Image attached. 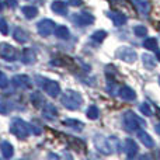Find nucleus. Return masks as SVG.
Wrapping results in <instances>:
<instances>
[{"label": "nucleus", "mask_w": 160, "mask_h": 160, "mask_svg": "<svg viewBox=\"0 0 160 160\" xmlns=\"http://www.w3.org/2000/svg\"><path fill=\"white\" fill-rule=\"evenodd\" d=\"M61 101H62V104L68 108V110L76 111V110H79L80 105H82L83 98H82V96H80L78 91L68 90V91H65V93H63Z\"/></svg>", "instance_id": "f257e3e1"}, {"label": "nucleus", "mask_w": 160, "mask_h": 160, "mask_svg": "<svg viewBox=\"0 0 160 160\" xmlns=\"http://www.w3.org/2000/svg\"><path fill=\"white\" fill-rule=\"evenodd\" d=\"M10 131H11V133H13L14 136H17L18 139H25V138H28V135H30V132H31V125L27 124L25 121H22V119L17 118V119L11 121Z\"/></svg>", "instance_id": "f03ea898"}, {"label": "nucleus", "mask_w": 160, "mask_h": 160, "mask_svg": "<svg viewBox=\"0 0 160 160\" xmlns=\"http://www.w3.org/2000/svg\"><path fill=\"white\" fill-rule=\"evenodd\" d=\"M124 125L128 131H138L139 128H143L145 127V121L141 119L138 115L132 112V111H127L124 114Z\"/></svg>", "instance_id": "7ed1b4c3"}, {"label": "nucleus", "mask_w": 160, "mask_h": 160, "mask_svg": "<svg viewBox=\"0 0 160 160\" xmlns=\"http://www.w3.org/2000/svg\"><path fill=\"white\" fill-rule=\"evenodd\" d=\"M117 56H118L119 59H122L124 62H129V63H132V62H135L136 59H138V53H136L132 48H128V47L119 48V49L117 51Z\"/></svg>", "instance_id": "20e7f679"}, {"label": "nucleus", "mask_w": 160, "mask_h": 160, "mask_svg": "<svg viewBox=\"0 0 160 160\" xmlns=\"http://www.w3.org/2000/svg\"><path fill=\"white\" fill-rule=\"evenodd\" d=\"M37 30H38L39 35L48 37V35H51V34L55 31V22H53L52 20H48V18L41 20V21L37 24Z\"/></svg>", "instance_id": "39448f33"}, {"label": "nucleus", "mask_w": 160, "mask_h": 160, "mask_svg": "<svg viewBox=\"0 0 160 160\" xmlns=\"http://www.w3.org/2000/svg\"><path fill=\"white\" fill-rule=\"evenodd\" d=\"M94 145H96L97 150L101 152L102 155H111L112 153V146L110 145L107 138H102V136H97L94 139Z\"/></svg>", "instance_id": "423d86ee"}, {"label": "nucleus", "mask_w": 160, "mask_h": 160, "mask_svg": "<svg viewBox=\"0 0 160 160\" xmlns=\"http://www.w3.org/2000/svg\"><path fill=\"white\" fill-rule=\"evenodd\" d=\"M0 58L4 59V61H7V62L16 61V58H17L16 48H13L10 44L2 45V48H0Z\"/></svg>", "instance_id": "0eeeda50"}, {"label": "nucleus", "mask_w": 160, "mask_h": 160, "mask_svg": "<svg viewBox=\"0 0 160 160\" xmlns=\"http://www.w3.org/2000/svg\"><path fill=\"white\" fill-rule=\"evenodd\" d=\"M72 21L76 22L79 27L82 25H88V24H93L94 22V17L88 13H80V14H76V16L72 17Z\"/></svg>", "instance_id": "6e6552de"}, {"label": "nucleus", "mask_w": 160, "mask_h": 160, "mask_svg": "<svg viewBox=\"0 0 160 160\" xmlns=\"http://www.w3.org/2000/svg\"><path fill=\"white\" fill-rule=\"evenodd\" d=\"M42 88H44L48 93V96H51V97H58L59 93H61V87H59L58 82H53V80H47Z\"/></svg>", "instance_id": "1a4fd4ad"}, {"label": "nucleus", "mask_w": 160, "mask_h": 160, "mask_svg": "<svg viewBox=\"0 0 160 160\" xmlns=\"http://www.w3.org/2000/svg\"><path fill=\"white\" fill-rule=\"evenodd\" d=\"M13 86L17 88H28L31 86V79L25 75H17L11 79Z\"/></svg>", "instance_id": "9d476101"}, {"label": "nucleus", "mask_w": 160, "mask_h": 160, "mask_svg": "<svg viewBox=\"0 0 160 160\" xmlns=\"http://www.w3.org/2000/svg\"><path fill=\"white\" fill-rule=\"evenodd\" d=\"M124 149H125V152H127L128 158H135L138 150H139V148L133 139H127L124 143Z\"/></svg>", "instance_id": "9b49d317"}, {"label": "nucleus", "mask_w": 160, "mask_h": 160, "mask_svg": "<svg viewBox=\"0 0 160 160\" xmlns=\"http://www.w3.org/2000/svg\"><path fill=\"white\" fill-rule=\"evenodd\" d=\"M119 97L124 100H127V101H133V100L136 98V93L133 91V88L128 87V86H124V87H121V90L118 91Z\"/></svg>", "instance_id": "f8f14e48"}, {"label": "nucleus", "mask_w": 160, "mask_h": 160, "mask_svg": "<svg viewBox=\"0 0 160 160\" xmlns=\"http://www.w3.org/2000/svg\"><path fill=\"white\" fill-rule=\"evenodd\" d=\"M42 115H44L47 119L53 121V119L56 118V115H58V110H56V107L53 104H47V105H44V108H42Z\"/></svg>", "instance_id": "ddd939ff"}, {"label": "nucleus", "mask_w": 160, "mask_h": 160, "mask_svg": "<svg viewBox=\"0 0 160 160\" xmlns=\"http://www.w3.org/2000/svg\"><path fill=\"white\" fill-rule=\"evenodd\" d=\"M51 8H52L53 13L59 14V16H66V14H68V6H66V3L59 2V0H55V2H52V4H51Z\"/></svg>", "instance_id": "4468645a"}, {"label": "nucleus", "mask_w": 160, "mask_h": 160, "mask_svg": "<svg viewBox=\"0 0 160 160\" xmlns=\"http://www.w3.org/2000/svg\"><path fill=\"white\" fill-rule=\"evenodd\" d=\"M108 17H110L111 20H112V22L117 25V27H119V25H124L125 22H127V16L122 13H115V11H108Z\"/></svg>", "instance_id": "2eb2a0df"}, {"label": "nucleus", "mask_w": 160, "mask_h": 160, "mask_svg": "<svg viewBox=\"0 0 160 160\" xmlns=\"http://www.w3.org/2000/svg\"><path fill=\"white\" fill-rule=\"evenodd\" d=\"M22 63H25V65H34L35 63V61H37V55H35V52H34L31 48H27V49H24L22 51Z\"/></svg>", "instance_id": "dca6fc26"}, {"label": "nucleus", "mask_w": 160, "mask_h": 160, "mask_svg": "<svg viewBox=\"0 0 160 160\" xmlns=\"http://www.w3.org/2000/svg\"><path fill=\"white\" fill-rule=\"evenodd\" d=\"M138 138H139V141H141L146 148H153V146H155V141H153L152 136H150L148 132H145V131H139V132H138Z\"/></svg>", "instance_id": "f3484780"}, {"label": "nucleus", "mask_w": 160, "mask_h": 160, "mask_svg": "<svg viewBox=\"0 0 160 160\" xmlns=\"http://www.w3.org/2000/svg\"><path fill=\"white\" fill-rule=\"evenodd\" d=\"M13 35H14V39H16L17 42H20V44H25V42L28 41V38H30L28 32L24 31L22 28H16Z\"/></svg>", "instance_id": "a211bd4d"}, {"label": "nucleus", "mask_w": 160, "mask_h": 160, "mask_svg": "<svg viewBox=\"0 0 160 160\" xmlns=\"http://www.w3.org/2000/svg\"><path fill=\"white\" fill-rule=\"evenodd\" d=\"M0 150H2V155L4 156L6 159L13 158V155H14V149H13V146H11V145L8 143V142H6V141L0 142Z\"/></svg>", "instance_id": "6ab92c4d"}, {"label": "nucleus", "mask_w": 160, "mask_h": 160, "mask_svg": "<svg viewBox=\"0 0 160 160\" xmlns=\"http://www.w3.org/2000/svg\"><path fill=\"white\" fill-rule=\"evenodd\" d=\"M30 100H31V102H32V104L35 105L37 108H38V107H44V104H45L44 96H42L39 91H35V93L31 94V96H30Z\"/></svg>", "instance_id": "aec40b11"}, {"label": "nucleus", "mask_w": 160, "mask_h": 160, "mask_svg": "<svg viewBox=\"0 0 160 160\" xmlns=\"http://www.w3.org/2000/svg\"><path fill=\"white\" fill-rule=\"evenodd\" d=\"M133 3H135L136 8H138L142 14H149L150 4H149V2H148V0H133Z\"/></svg>", "instance_id": "412c9836"}, {"label": "nucleus", "mask_w": 160, "mask_h": 160, "mask_svg": "<svg viewBox=\"0 0 160 160\" xmlns=\"http://www.w3.org/2000/svg\"><path fill=\"white\" fill-rule=\"evenodd\" d=\"M55 35L61 39H68L70 37V32L66 25H59V27L55 28Z\"/></svg>", "instance_id": "4be33fe9"}, {"label": "nucleus", "mask_w": 160, "mask_h": 160, "mask_svg": "<svg viewBox=\"0 0 160 160\" xmlns=\"http://www.w3.org/2000/svg\"><path fill=\"white\" fill-rule=\"evenodd\" d=\"M22 14H24L25 18L31 20L38 14V8L34 7V6H25V7H22Z\"/></svg>", "instance_id": "5701e85b"}, {"label": "nucleus", "mask_w": 160, "mask_h": 160, "mask_svg": "<svg viewBox=\"0 0 160 160\" xmlns=\"http://www.w3.org/2000/svg\"><path fill=\"white\" fill-rule=\"evenodd\" d=\"M142 62H143V65H145V68H146V69L152 70V69H155V66H156L155 59H153L150 55H148V53L142 55Z\"/></svg>", "instance_id": "b1692460"}, {"label": "nucleus", "mask_w": 160, "mask_h": 160, "mask_svg": "<svg viewBox=\"0 0 160 160\" xmlns=\"http://www.w3.org/2000/svg\"><path fill=\"white\" fill-rule=\"evenodd\" d=\"M63 124H65V125H68V127H70V128H73V129H76V131H82V129H83V127H84V125H83L82 122L76 121V119H66V121H65Z\"/></svg>", "instance_id": "393cba45"}, {"label": "nucleus", "mask_w": 160, "mask_h": 160, "mask_svg": "<svg viewBox=\"0 0 160 160\" xmlns=\"http://www.w3.org/2000/svg\"><path fill=\"white\" fill-rule=\"evenodd\" d=\"M143 47L149 51H156L158 49V41L155 38H148V39H145Z\"/></svg>", "instance_id": "a878e982"}, {"label": "nucleus", "mask_w": 160, "mask_h": 160, "mask_svg": "<svg viewBox=\"0 0 160 160\" xmlns=\"http://www.w3.org/2000/svg\"><path fill=\"white\" fill-rule=\"evenodd\" d=\"M87 118L88 119H97L98 118V108L96 107V105H90V107L87 108Z\"/></svg>", "instance_id": "bb28decb"}, {"label": "nucleus", "mask_w": 160, "mask_h": 160, "mask_svg": "<svg viewBox=\"0 0 160 160\" xmlns=\"http://www.w3.org/2000/svg\"><path fill=\"white\" fill-rule=\"evenodd\" d=\"M105 37H107V32L102 31V30H100V31H96V32L91 35V39L96 41V42H102L105 39Z\"/></svg>", "instance_id": "cd10ccee"}, {"label": "nucleus", "mask_w": 160, "mask_h": 160, "mask_svg": "<svg viewBox=\"0 0 160 160\" xmlns=\"http://www.w3.org/2000/svg\"><path fill=\"white\" fill-rule=\"evenodd\" d=\"M133 31H135V34L138 37H146V34H148V28L143 27V25H136L133 28Z\"/></svg>", "instance_id": "c85d7f7f"}, {"label": "nucleus", "mask_w": 160, "mask_h": 160, "mask_svg": "<svg viewBox=\"0 0 160 160\" xmlns=\"http://www.w3.org/2000/svg\"><path fill=\"white\" fill-rule=\"evenodd\" d=\"M139 110H141V112L143 114V115H148V117L152 115V108H150L146 102H143V104L139 105Z\"/></svg>", "instance_id": "c756f323"}, {"label": "nucleus", "mask_w": 160, "mask_h": 160, "mask_svg": "<svg viewBox=\"0 0 160 160\" xmlns=\"http://www.w3.org/2000/svg\"><path fill=\"white\" fill-rule=\"evenodd\" d=\"M0 32H2L3 35H7L8 34V25L4 18H0Z\"/></svg>", "instance_id": "7c9ffc66"}, {"label": "nucleus", "mask_w": 160, "mask_h": 160, "mask_svg": "<svg viewBox=\"0 0 160 160\" xmlns=\"http://www.w3.org/2000/svg\"><path fill=\"white\" fill-rule=\"evenodd\" d=\"M8 86V79L4 73L0 72V88H6Z\"/></svg>", "instance_id": "2f4dec72"}, {"label": "nucleus", "mask_w": 160, "mask_h": 160, "mask_svg": "<svg viewBox=\"0 0 160 160\" xmlns=\"http://www.w3.org/2000/svg\"><path fill=\"white\" fill-rule=\"evenodd\" d=\"M10 111V104L6 101H0V114H7Z\"/></svg>", "instance_id": "473e14b6"}, {"label": "nucleus", "mask_w": 160, "mask_h": 160, "mask_svg": "<svg viewBox=\"0 0 160 160\" xmlns=\"http://www.w3.org/2000/svg\"><path fill=\"white\" fill-rule=\"evenodd\" d=\"M68 3H69L70 6H75V7H79V6L82 4V0H68Z\"/></svg>", "instance_id": "72a5a7b5"}, {"label": "nucleus", "mask_w": 160, "mask_h": 160, "mask_svg": "<svg viewBox=\"0 0 160 160\" xmlns=\"http://www.w3.org/2000/svg\"><path fill=\"white\" fill-rule=\"evenodd\" d=\"M34 129V133H35V135H39V133H42V129L41 128H38V127H31Z\"/></svg>", "instance_id": "f704fd0d"}, {"label": "nucleus", "mask_w": 160, "mask_h": 160, "mask_svg": "<svg viewBox=\"0 0 160 160\" xmlns=\"http://www.w3.org/2000/svg\"><path fill=\"white\" fill-rule=\"evenodd\" d=\"M156 132H158V133H160V124H158V125H156Z\"/></svg>", "instance_id": "c9c22d12"}, {"label": "nucleus", "mask_w": 160, "mask_h": 160, "mask_svg": "<svg viewBox=\"0 0 160 160\" xmlns=\"http://www.w3.org/2000/svg\"><path fill=\"white\" fill-rule=\"evenodd\" d=\"M158 59H159V61H160V51H159V52H158Z\"/></svg>", "instance_id": "e433bc0d"}, {"label": "nucleus", "mask_w": 160, "mask_h": 160, "mask_svg": "<svg viewBox=\"0 0 160 160\" xmlns=\"http://www.w3.org/2000/svg\"><path fill=\"white\" fill-rule=\"evenodd\" d=\"M2 8H3V4H0V10H2Z\"/></svg>", "instance_id": "4c0bfd02"}, {"label": "nucleus", "mask_w": 160, "mask_h": 160, "mask_svg": "<svg viewBox=\"0 0 160 160\" xmlns=\"http://www.w3.org/2000/svg\"><path fill=\"white\" fill-rule=\"evenodd\" d=\"M159 83H160V78H159Z\"/></svg>", "instance_id": "58836bf2"}]
</instances>
